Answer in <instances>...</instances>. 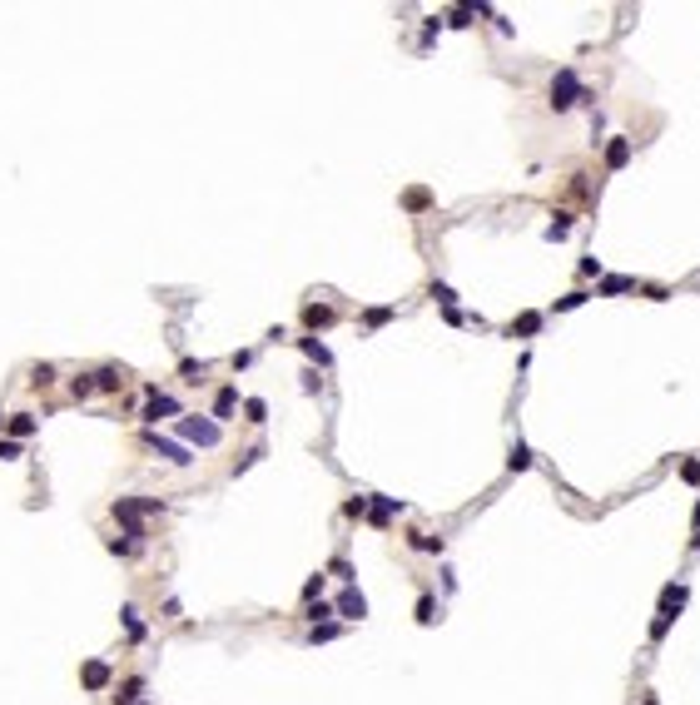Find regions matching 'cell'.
<instances>
[{
	"mask_svg": "<svg viewBox=\"0 0 700 705\" xmlns=\"http://www.w3.org/2000/svg\"><path fill=\"white\" fill-rule=\"evenodd\" d=\"M412 547H417V552H442V536H427V531H417V536H412Z\"/></svg>",
	"mask_w": 700,
	"mask_h": 705,
	"instance_id": "603a6c76",
	"label": "cell"
},
{
	"mask_svg": "<svg viewBox=\"0 0 700 705\" xmlns=\"http://www.w3.org/2000/svg\"><path fill=\"white\" fill-rule=\"evenodd\" d=\"M417 621H422V626L438 621V601H433V596H422V601H417Z\"/></svg>",
	"mask_w": 700,
	"mask_h": 705,
	"instance_id": "ffe728a7",
	"label": "cell"
},
{
	"mask_svg": "<svg viewBox=\"0 0 700 705\" xmlns=\"http://www.w3.org/2000/svg\"><path fill=\"white\" fill-rule=\"evenodd\" d=\"M244 412H248V422H263V412H268V407H263V398H248V403H244Z\"/></svg>",
	"mask_w": 700,
	"mask_h": 705,
	"instance_id": "f1b7e54d",
	"label": "cell"
},
{
	"mask_svg": "<svg viewBox=\"0 0 700 705\" xmlns=\"http://www.w3.org/2000/svg\"><path fill=\"white\" fill-rule=\"evenodd\" d=\"M333 318H338L333 303H308V308H303V323H308V328H328Z\"/></svg>",
	"mask_w": 700,
	"mask_h": 705,
	"instance_id": "8992f818",
	"label": "cell"
},
{
	"mask_svg": "<svg viewBox=\"0 0 700 705\" xmlns=\"http://www.w3.org/2000/svg\"><path fill=\"white\" fill-rule=\"evenodd\" d=\"M433 298H438V303H442V308H452V303H457V293H452V288H447V284H433Z\"/></svg>",
	"mask_w": 700,
	"mask_h": 705,
	"instance_id": "83f0119b",
	"label": "cell"
},
{
	"mask_svg": "<svg viewBox=\"0 0 700 705\" xmlns=\"http://www.w3.org/2000/svg\"><path fill=\"white\" fill-rule=\"evenodd\" d=\"M6 427H10V442H20V438H30V432H35V417H30V412H15V417H6Z\"/></svg>",
	"mask_w": 700,
	"mask_h": 705,
	"instance_id": "8fae6325",
	"label": "cell"
},
{
	"mask_svg": "<svg viewBox=\"0 0 700 705\" xmlns=\"http://www.w3.org/2000/svg\"><path fill=\"white\" fill-rule=\"evenodd\" d=\"M298 348H303V353H308V358L318 363V368H328V363H333V353H328V348H323L318 338H298Z\"/></svg>",
	"mask_w": 700,
	"mask_h": 705,
	"instance_id": "7c38bea8",
	"label": "cell"
},
{
	"mask_svg": "<svg viewBox=\"0 0 700 705\" xmlns=\"http://www.w3.org/2000/svg\"><path fill=\"white\" fill-rule=\"evenodd\" d=\"M323 616H333V606H328V601H318V606H308V621H313V626H318Z\"/></svg>",
	"mask_w": 700,
	"mask_h": 705,
	"instance_id": "4dcf8cb0",
	"label": "cell"
},
{
	"mask_svg": "<svg viewBox=\"0 0 700 705\" xmlns=\"http://www.w3.org/2000/svg\"><path fill=\"white\" fill-rule=\"evenodd\" d=\"M50 383H55V368H50V363H40V368L30 372V388H50Z\"/></svg>",
	"mask_w": 700,
	"mask_h": 705,
	"instance_id": "d6986e66",
	"label": "cell"
},
{
	"mask_svg": "<svg viewBox=\"0 0 700 705\" xmlns=\"http://www.w3.org/2000/svg\"><path fill=\"white\" fill-rule=\"evenodd\" d=\"M144 512H164V502H159V497H144V502H134V497H120V502H115V522H120V526H125L134 541L144 536V522H139Z\"/></svg>",
	"mask_w": 700,
	"mask_h": 705,
	"instance_id": "6da1fadb",
	"label": "cell"
},
{
	"mask_svg": "<svg viewBox=\"0 0 700 705\" xmlns=\"http://www.w3.org/2000/svg\"><path fill=\"white\" fill-rule=\"evenodd\" d=\"M333 636H338V626H333V621H323V626H313V631H308V641H313V645H318V641H333Z\"/></svg>",
	"mask_w": 700,
	"mask_h": 705,
	"instance_id": "d4e9b609",
	"label": "cell"
},
{
	"mask_svg": "<svg viewBox=\"0 0 700 705\" xmlns=\"http://www.w3.org/2000/svg\"><path fill=\"white\" fill-rule=\"evenodd\" d=\"M626 159H631V144H626V139H611V149H606V165H611V169H621Z\"/></svg>",
	"mask_w": 700,
	"mask_h": 705,
	"instance_id": "2e32d148",
	"label": "cell"
},
{
	"mask_svg": "<svg viewBox=\"0 0 700 705\" xmlns=\"http://www.w3.org/2000/svg\"><path fill=\"white\" fill-rule=\"evenodd\" d=\"M338 611H343L348 621H363V611H368V601H363V596H358V591H348V596H343V601H338Z\"/></svg>",
	"mask_w": 700,
	"mask_h": 705,
	"instance_id": "4fadbf2b",
	"label": "cell"
},
{
	"mask_svg": "<svg viewBox=\"0 0 700 705\" xmlns=\"http://www.w3.org/2000/svg\"><path fill=\"white\" fill-rule=\"evenodd\" d=\"M536 328H542V313H522V318L512 323V338H517V333H522V338H531Z\"/></svg>",
	"mask_w": 700,
	"mask_h": 705,
	"instance_id": "9a60e30c",
	"label": "cell"
},
{
	"mask_svg": "<svg viewBox=\"0 0 700 705\" xmlns=\"http://www.w3.org/2000/svg\"><path fill=\"white\" fill-rule=\"evenodd\" d=\"M80 680H85L90 690H104V685H110V666H104V661H90V666L80 671Z\"/></svg>",
	"mask_w": 700,
	"mask_h": 705,
	"instance_id": "9c48e42d",
	"label": "cell"
},
{
	"mask_svg": "<svg viewBox=\"0 0 700 705\" xmlns=\"http://www.w3.org/2000/svg\"><path fill=\"white\" fill-rule=\"evenodd\" d=\"M398 512H402V502H398V497H378V507H372V522L383 526V522H388V517H398Z\"/></svg>",
	"mask_w": 700,
	"mask_h": 705,
	"instance_id": "5bb4252c",
	"label": "cell"
},
{
	"mask_svg": "<svg viewBox=\"0 0 700 705\" xmlns=\"http://www.w3.org/2000/svg\"><path fill=\"white\" fill-rule=\"evenodd\" d=\"M388 318H393V308H368V328H383Z\"/></svg>",
	"mask_w": 700,
	"mask_h": 705,
	"instance_id": "4316f807",
	"label": "cell"
},
{
	"mask_svg": "<svg viewBox=\"0 0 700 705\" xmlns=\"http://www.w3.org/2000/svg\"><path fill=\"white\" fill-rule=\"evenodd\" d=\"M0 427H6V412H0Z\"/></svg>",
	"mask_w": 700,
	"mask_h": 705,
	"instance_id": "d590c367",
	"label": "cell"
},
{
	"mask_svg": "<svg viewBox=\"0 0 700 705\" xmlns=\"http://www.w3.org/2000/svg\"><path fill=\"white\" fill-rule=\"evenodd\" d=\"M239 407V388H219V398H214V422H229Z\"/></svg>",
	"mask_w": 700,
	"mask_h": 705,
	"instance_id": "52a82bcc",
	"label": "cell"
},
{
	"mask_svg": "<svg viewBox=\"0 0 700 705\" xmlns=\"http://www.w3.org/2000/svg\"><path fill=\"white\" fill-rule=\"evenodd\" d=\"M144 442L164 457V462H174V467H189L194 457H189V447H179V442H169V438H159V432H144Z\"/></svg>",
	"mask_w": 700,
	"mask_h": 705,
	"instance_id": "277c9868",
	"label": "cell"
},
{
	"mask_svg": "<svg viewBox=\"0 0 700 705\" xmlns=\"http://www.w3.org/2000/svg\"><path fill=\"white\" fill-rule=\"evenodd\" d=\"M20 457V442H0V462H15Z\"/></svg>",
	"mask_w": 700,
	"mask_h": 705,
	"instance_id": "d6a6232c",
	"label": "cell"
},
{
	"mask_svg": "<svg viewBox=\"0 0 700 705\" xmlns=\"http://www.w3.org/2000/svg\"><path fill=\"white\" fill-rule=\"evenodd\" d=\"M576 99H581V80H576V70H556V80H552V110H571Z\"/></svg>",
	"mask_w": 700,
	"mask_h": 705,
	"instance_id": "3957f363",
	"label": "cell"
},
{
	"mask_svg": "<svg viewBox=\"0 0 700 705\" xmlns=\"http://www.w3.org/2000/svg\"><path fill=\"white\" fill-rule=\"evenodd\" d=\"M680 477H685V482H700V462H680Z\"/></svg>",
	"mask_w": 700,
	"mask_h": 705,
	"instance_id": "836d02e7",
	"label": "cell"
},
{
	"mask_svg": "<svg viewBox=\"0 0 700 705\" xmlns=\"http://www.w3.org/2000/svg\"><path fill=\"white\" fill-rule=\"evenodd\" d=\"M507 467H512V472H526V467H531V452H526V442H517V447H512Z\"/></svg>",
	"mask_w": 700,
	"mask_h": 705,
	"instance_id": "e0dca14e",
	"label": "cell"
},
{
	"mask_svg": "<svg viewBox=\"0 0 700 705\" xmlns=\"http://www.w3.org/2000/svg\"><path fill=\"white\" fill-rule=\"evenodd\" d=\"M70 393H75V398L85 403V398L94 393V377H90V372H80V377H75V383H70Z\"/></svg>",
	"mask_w": 700,
	"mask_h": 705,
	"instance_id": "7402d4cb",
	"label": "cell"
},
{
	"mask_svg": "<svg viewBox=\"0 0 700 705\" xmlns=\"http://www.w3.org/2000/svg\"><path fill=\"white\" fill-rule=\"evenodd\" d=\"M179 432H184L189 442H199V447H219V438H224V427L214 422V417H184Z\"/></svg>",
	"mask_w": 700,
	"mask_h": 705,
	"instance_id": "7a4b0ae2",
	"label": "cell"
},
{
	"mask_svg": "<svg viewBox=\"0 0 700 705\" xmlns=\"http://www.w3.org/2000/svg\"><path fill=\"white\" fill-rule=\"evenodd\" d=\"M125 626H130V641H144V621H139L134 606H125Z\"/></svg>",
	"mask_w": 700,
	"mask_h": 705,
	"instance_id": "44dd1931",
	"label": "cell"
},
{
	"mask_svg": "<svg viewBox=\"0 0 700 705\" xmlns=\"http://www.w3.org/2000/svg\"><path fill=\"white\" fill-rule=\"evenodd\" d=\"M581 303H586V293H566V298H556V308H561V313H571V308H581Z\"/></svg>",
	"mask_w": 700,
	"mask_h": 705,
	"instance_id": "f546056e",
	"label": "cell"
},
{
	"mask_svg": "<svg viewBox=\"0 0 700 705\" xmlns=\"http://www.w3.org/2000/svg\"><path fill=\"white\" fill-rule=\"evenodd\" d=\"M343 512H348V517H363V512H368V497H353V502H348Z\"/></svg>",
	"mask_w": 700,
	"mask_h": 705,
	"instance_id": "e575fe53",
	"label": "cell"
},
{
	"mask_svg": "<svg viewBox=\"0 0 700 705\" xmlns=\"http://www.w3.org/2000/svg\"><path fill=\"white\" fill-rule=\"evenodd\" d=\"M179 412V403L169 398V393H159V388H149V407H144V422H159V417H174Z\"/></svg>",
	"mask_w": 700,
	"mask_h": 705,
	"instance_id": "5b68a950",
	"label": "cell"
},
{
	"mask_svg": "<svg viewBox=\"0 0 700 705\" xmlns=\"http://www.w3.org/2000/svg\"><path fill=\"white\" fill-rule=\"evenodd\" d=\"M402 204H407V209H427V204H433V194H427V189H407Z\"/></svg>",
	"mask_w": 700,
	"mask_h": 705,
	"instance_id": "cb8c5ba5",
	"label": "cell"
},
{
	"mask_svg": "<svg viewBox=\"0 0 700 705\" xmlns=\"http://www.w3.org/2000/svg\"><path fill=\"white\" fill-rule=\"evenodd\" d=\"M626 288H631V279H606L601 284V293H626Z\"/></svg>",
	"mask_w": 700,
	"mask_h": 705,
	"instance_id": "1f68e13d",
	"label": "cell"
},
{
	"mask_svg": "<svg viewBox=\"0 0 700 705\" xmlns=\"http://www.w3.org/2000/svg\"><path fill=\"white\" fill-rule=\"evenodd\" d=\"M115 705H144V676H130L115 695Z\"/></svg>",
	"mask_w": 700,
	"mask_h": 705,
	"instance_id": "ba28073f",
	"label": "cell"
},
{
	"mask_svg": "<svg viewBox=\"0 0 700 705\" xmlns=\"http://www.w3.org/2000/svg\"><path fill=\"white\" fill-rule=\"evenodd\" d=\"M179 372L189 377V383H199V377H204V363H194V358H184V363H179Z\"/></svg>",
	"mask_w": 700,
	"mask_h": 705,
	"instance_id": "484cf974",
	"label": "cell"
},
{
	"mask_svg": "<svg viewBox=\"0 0 700 705\" xmlns=\"http://www.w3.org/2000/svg\"><path fill=\"white\" fill-rule=\"evenodd\" d=\"M94 388H99V393H120V388H125V372H120V368H99V372H94Z\"/></svg>",
	"mask_w": 700,
	"mask_h": 705,
	"instance_id": "30bf717a",
	"label": "cell"
},
{
	"mask_svg": "<svg viewBox=\"0 0 700 705\" xmlns=\"http://www.w3.org/2000/svg\"><path fill=\"white\" fill-rule=\"evenodd\" d=\"M571 234V214H556V219L547 224V239H566Z\"/></svg>",
	"mask_w": 700,
	"mask_h": 705,
	"instance_id": "ac0fdd59",
	"label": "cell"
}]
</instances>
